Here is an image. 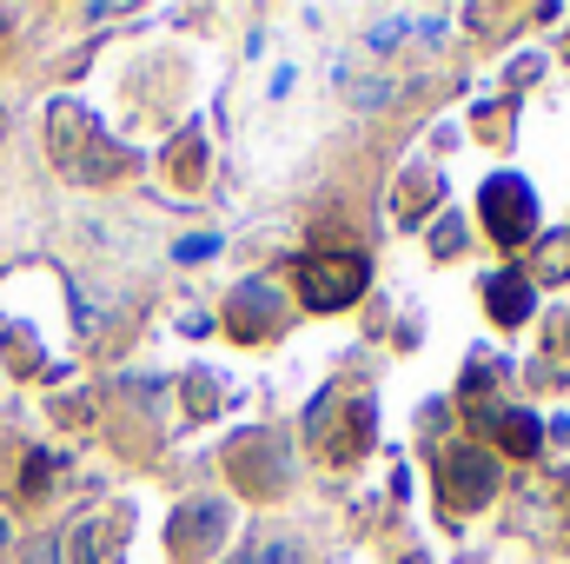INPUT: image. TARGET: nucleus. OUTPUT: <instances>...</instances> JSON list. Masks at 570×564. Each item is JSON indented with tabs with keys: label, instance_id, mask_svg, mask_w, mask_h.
Listing matches in <instances>:
<instances>
[{
	"label": "nucleus",
	"instance_id": "423d86ee",
	"mask_svg": "<svg viewBox=\"0 0 570 564\" xmlns=\"http://www.w3.org/2000/svg\"><path fill=\"white\" fill-rule=\"evenodd\" d=\"M127 532H134V512H100V518L73 525V538H67V558H73V564H120Z\"/></svg>",
	"mask_w": 570,
	"mask_h": 564
},
{
	"label": "nucleus",
	"instance_id": "dca6fc26",
	"mask_svg": "<svg viewBox=\"0 0 570 564\" xmlns=\"http://www.w3.org/2000/svg\"><path fill=\"white\" fill-rule=\"evenodd\" d=\"M431 240H438V253H458V240H464V220H444Z\"/></svg>",
	"mask_w": 570,
	"mask_h": 564
},
{
	"label": "nucleus",
	"instance_id": "f257e3e1",
	"mask_svg": "<svg viewBox=\"0 0 570 564\" xmlns=\"http://www.w3.org/2000/svg\"><path fill=\"white\" fill-rule=\"evenodd\" d=\"M478 213H484V226H491L498 246H524L531 226H538V193H531L524 173H491L484 193H478Z\"/></svg>",
	"mask_w": 570,
	"mask_h": 564
},
{
	"label": "nucleus",
	"instance_id": "39448f33",
	"mask_svg": "<svg viewBox=\"0 0 570 564\" xmlns=\"http://www.w3.org/2000/svg\"><path fill=\"white\" fill-rule=\"evenodd\" d=\"M233 471H239V485H246V492H259V498L285 492V478H292V471L279 465V438H273V431L239 438V445H233Z\"/></svg>",
	"mask_w": 570,
	"mask_h": 564
},
{
	"label": "nucleus",
	"instance_id": "f3484780",
	"mask_svg": "<svg viewBox=\"0 0 570 564\" xmlns=\"http://www.w3.org/2000/svg\"><path fill=\"white\" fill-rule=\"evenodd\" d=\"M47 478H53V458H47V451H33V465H27V492H40Z\"/></svg>",
	"mask_w": 570,
	"mask_h": 564
},
{
	"label": "nucleus",
	"instance_id": "0eeeda50",
	"mask_svg": "<svg viewBox=\"0 0 570 564\" xmlns=\"http://www.w3.org/2000/svg\"><path fill=\"white\" fill-rule=\"evenodd\" d=\"M285 305H279V285L273 280H246L233 292V312H226V325H233V339H259V332H279Z\"/></svg>",
	"mask_w": 570,
	"mask_h": 564
},
{
	"label": "nucleus",
	"instance_id": "ddd939ff",
	"mask_svg": "<svg viewBox=\"0 0 570 564\" xmlns=\"http://www.w3.org/2000/svg\"><path fill=\"white\" fill-rule=\"evenodd\" d=\"M213 253H219V233H186V240L173 246V260H186V266H193V260H213Z\"/></svg>",
	"mask_w": 570,
	"mask_h": 564
},
{
	"label": "nucleus",
	"instance_id": "1a4fd4ad",
	"mask_svg": "<svg viewBox=\"0 0 570 564\" xmlns=\"http://www.w3.org/2000/svg\"><path fill=\"white\" fill-rule=\"evenodd\" d=\"M538 438H544L538 412H504V419H498V445H504L511 458H531V451H538Z\"/></svg>",
	"mask_w": 570,
	"mask_h": 564
},
{
	"label": "nucleus",
	"instance_id": "20e7f679",
	"mask_svg": "<svg viewBox=\"0 0 570 564\" xmlns=\"http://www.w3.org/2000/svg\"><path fill=\"white\" fill-rule=\"evenodd\" d=\"M226 525H233V512H226L219 498H193V505H179V512H173L166 545H173L179 558H206V552L226 538Z\"/></svg>",
	"mask_w": 570,
	"mask_h": 564
},
{
	"label": "nucleus",
	"instance_id": "7ed1b4c3",
	"mask_svg": "<svg viewBox=\"0 0 570 564\" xmlns=\"http://www.w3.org/2000/svg\"><path fill=\"white\" fill-rule=\"evenodd\" d=\"M438 471H444V505H451V512H478V505L498 492V458L478 451V445H451V451L438 458Z\"/></svg>",
	"mask_w": 570,
	"mask_h": 564
},
{
	"label": "nucleus",
	"instance_id": "4468645a",
	"mask_svg": "<svg viewBox=\"0 0 570 564\" xmlns=\"http://www.w3.org/2000/svg\"><path fill=\"white\" fill-rule=\"evenodd\" d=\"M352 100L379 114V107H392V80H379V74H372V80H358V87H352Z\"/></svg>",
	"mask_w": 570,
	"mask_h": 564
},
{
	"label": "nucleus",
	"instance_id": "9b49d317",
	"mask_svg": "<svg viewBox=\"0 0 570 564\" xmlns=\"http://www.w3.org/2000/svg\"><path fill=\"white\" fill-rule=\"evenodd\" d=\"M431 200H438V173H405V200H399V220H419V213H431Z\"/></svg>",
	"mask_w": 570,
	"mask_h": 564
},
{
	"label": "nucleus",
	"instance_id": "9d476101",
	"mask_svg": "<svg viewBox=\"0 0 570 564\" xmlns=\"http://www.w3.org/2000/svg\"><path fill=\"white\" fill-rule=\"evenodd\" d=\"M246 564H305V545H298L292 532H279V538H253Z\"/></svg>",
	"mask_w": 570,
	"mask_h": 564
},
{
	"label": "nucleus",
	"instance_id": "f03ea898",
	"mask_svg": "<svg viewBox=\"0 0 570 564\" xmlns=\"http://www.w3.org/2000/svg\"><path fill=\"white\" fill-rule=\"evenodd\" d=\"M298 285H305V299L318 312H338V305H352L365 292V260L358 253H312L298 266Z\"/></svg>",
	"mask_w": 570,
	"mask_h": 564
},
{
	"label": "nucleus",
	"instance_id": "f8f14e48",
	"mask_svg": "<svg viewBox=\"0 0 570 564\" xmlns=\"http://www.w3.org/2000/svg\"><path fill=\"white\" fill-rule=\"evenodd\" d=\"M399 40H405V13H379V20L365 27V47H372V54H392Z\"/></svg>",
	"mask_w": 570,
	"mask_h": 564
},
{
	"label": "nucleus",
	"instance_id": "6e6552de",
	"mask_svg": "<svg viewBox=\"0 0 570 564\" xmlns=\"http://www.w3.org/2000/svg\"><path fill=\"white\" fill-rule=\"evenodd\" d=\"M484 299H491V319L498 325H524L531 305H538V285L524 280V273H491L484 280Z\"/></svg>",
	"mask_w": 570,
	"mask_h": 564
},
{
	"label": "nucleus",
	"instance_id": "2eb2a0df",
	"mask_svg": "<svg viewBox=\"0 0 570 564\" xmlns=\"http://www.w3.org/2000/svg\"><path fill=\"white\" fill-rule=\"evenodd\" d=\"M7 359H13V366H20V372H33V366H40V352H33V339H27V332H20V325H13V332H7Z\"/></svg>",
	"mask_w": 570,
	"mask_h": 564
}]
</instances>
